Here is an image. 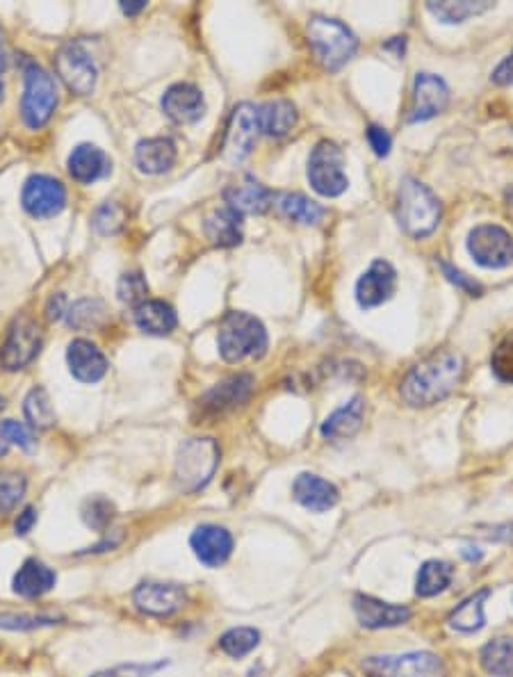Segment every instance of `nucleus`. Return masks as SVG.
Wrapping results in <instances>:
<instances>
[{"instance_id": "obj_47", "label": "nucleus", "mask_w": 513, "mask_h": 677, "mask_svg": "<svg viewBox=\"0 0 513 677\" xmlns=\"http://www.w3.org/2000/svg\"><path fill=\"white\" fill-rule=\"evenodd\" d=\"M368 142L372 146V151L377 153L379 158H384L390 153V146H393V140H390L388 130L381 126H370L368 128Z\"/></svg>"}, {"instance_id": "obj_23", "label": "nucleus", "mask_w": 513, "mask_h": 677, "mask_svg": "<svg viewBox=\"0 0 513 677\" xmlns=\"http://www.w3.org/2000/svg\"><path fill=\"white\" fill-rule=\"evenodd\" d=\"M224 199L228 208L240 212V215H263L274 203V192L254 178H244V181L226 187Z\"/></svg>"}, {"instance_id": "obj_57", "label": "nucleus", "mask_w": 513, "mask_h": 677, "mask_svg": "<svg viewBox=\"0 0 513 677\" xmlns=\"http://www.w3.org/2000/svg\"><path fill=\"white\" fill-rule=\"evenodd\" d=\"M3 409H5V399L0 397V411H3Z\"/></svg>"}, {"instance_id": "obj_12", "label": "nucleus", "mask_w": 513, "mask_h": 677, "mask_svg": "<svg viewBox=\"0 0 513 677\" xmlns=\"http://www.w3.org/2000/svg\"><path fill=\"white\" fill-rule=\"evenodd\" d=\"M21 203L28 215L37 219H48L60 215L67 206V190L57 178L37 174L30 176L26 185H23Z\"/></svg>"}, {"instance_id": "obj_4", "label": "nucleus", "mask_w": 513, "mask_h": 677, "mask_svg": "<svg viewBox=\"0 0 513 677\" xmlns=\"http://www.w3.org/2000/svg\"><path fill=\"white\" fill-rule=\"evenodd\" d=\"M308 42H311L315 57L324 69L338 71L352 60L358 48V39L345 23L327 16H313L308 21Z\"/></svg>"}, {"instance_id": "obj_36", "label": "nucleus", "mask_w": 513, "mask_h": 677, "mask_svg": "<svg viewBox=\"0 0 513 677\" xmlns=\"http://www.w3.org/2000/svg\"><path fill=\"white\" fill-rule=\"evenodd\" d=\"M260 646V632L256 627H233L222 634L219 639V648H222L228 657L240 659L247 657L249 652H254Z\"/></svg>"}, {"instance_id": "obj_31", "label": "nucleus", "mask_w": 513, "mask_h": 677, "mask_svg": "<svg viewBox=\"0 0 513 677\" xmlns=\"http://www.w3.org/2000/svg\"><path fill=\"white\" fill-rule=\"evenodd\" d=\"M488 595H491V591L482 589V591L472 593L470 598L463 600L461 605L452 611L450 618H447V623H450L452 630L461 632V634H475V632L482 630L484 623H486L484 605H486Z\"/></svg>"}, {"instance_id": "obj_53", "label": "nucleus", "mask_w": 513, "mask_h": 677, "mask_svg": "<svg viewBox=\"0 0 513 677\" xmlns=\"http://www.w3.org/2000/svg\"><path fill=\"white\" fill-rule=\"evenodd\" d=\"M461 557L466 559V561H470V564H475V561H482L484 552L479 550V548H472V545H466V548L461 550Z\"/></svg>"}, {"instance_id": "obj_35", "label": "nucleus", "mask_w": 513, "mask_h": 677, "mask_svg": "<svg viewBox=\"0 0 513 677\" xmlns=\"http://www.w3.org/2000/svg\"><path fill=\"white\" fill-rule=\"evenodd\" d=\"M283 217L292 219L297 224H320L324 217V208L320 203L304 197V194H281L276 203Z\"/></svg>"}, {"instance_id": "obj_25", "label": "nucleus", "mask_w": 513, "mask_h": 677, "mask_svg": "<svg viewBox=\"0 0 513 677\" xmlns=\"http://www.w3.org/2000/svg\"><path fill=\"white\" fill-rule=\"evenodd\" d=\"M251 388H254V377L251 374H238V377L226 379L217 383L213 390H208L206 397H203V406L210 413H226L247 402Z\"/></svg>"}, {"instance_id": "obj_56", "label": "nucleus", "mask_w": 513, "mask_h": 677, "mask_svg": "<svg viewBox=\"0 0 513 677\" xmlns=\"http://www.w3.org/2000/svg\"><path fill=\"white\" fill-rule=\"evenodd\" d=\"M3 96H5V85H3V78H0V101H3Z\"/></svg>"}, {"instance_id": "obj_16", "label": "nucleus", "mask_w": 513, "mask_h": 677, "mask_svg": "<svg viewBox=\"0 0 513 677\" xmlns=\"http://www.w3.org/2000/svg\"><path fill=\"white\" fill-rule=\"evenodd\" d=\"M413 110L409 114L411 124L418 121H429L436 114H441L447 103H450V89H447L445 80L434 76V73H418L413 83Z\"/></svg>"}, {"instance_id": "obj_38", "label": "nucleus", "mask_w": 513, "mask_h": 677, "mask_svg": "<svg viewBox=\"0 0 513 677\" xmlns=\"http://www.w3.org/2000/svg\"><path fill=\"white\" fill-rule=\"evenodd\" d=\"M67 320L71 329L78 331L96 329V326L105 320V306L99 299H83L69 308Z\"/></svg>"}, {"instance_id": "obj_7", "label": "nucleus", "mask_w": 513, "mask_h": 677, "mask_svg": "<svg viewBox=\"0 0 513 677\" xmlns=\"http://www.w3.org/2000/svg\"><path fill=\"white\" fill-rule=\"evenodd\" d=\"M308 181L313 190L322 197H340L347 190V174H345V156L340 146L329 140H322L315 146L311 158H308Z\"/></svg>"}, {"instance_id": "obj_29", "label": "nucleus", "mask_w": 513, "mask_h": 677, "mask_svg": "<svg viewBox=\"0 0 513 677\" xmlns=\"http://www.w3.org/2000/svg\"><path fill=\"white\" fill-rule=\"evenodd\" d=\"M206 235L215 247H238L242 242V215L233 208H219L206 219Z\"/></svg>"}, {"instance_id": "obj_39", "label": "nucleus", "mask_w": 513, "mask_h": 677, "mask_svg": "<svg viewBox=\"0 0 513 677\" xmlns=\"http://www.w3.org/2000/svg\"><path fill=\"white\" fill-rule=\"evenodd\" d=\"M62 618L48 614H14V611H0V630L10 632H32L42 627L57 625Z\"/></svg>"}, {"instance_id": "obj_11", "label": "nucleus", "mask_w": 513, "mask_h": 677, "mask_svg": "<svg viewBox=\"0 0 513 677\" xmlns=\"http://www.w3.org/2000/svg\"><path fill=\"white\" fill-rule=\"evenodd\" d=\"M55 71L73 94L87 96L96 87V64L80 44H64L55 55Z\"/></svg>"}, {"instance_id": "obj_45", "label": "nucleus", "mask_w": 513, "mask_h": 677, "mask_svg": "<svg viewBox=\"0 0 513 677\" xmlns=\"http://www.w3.org/2000/svg\"><path fill=\"white\" fill-rule=\"evenodd\" d=\"M146 292H149V285H146L144 276L140 272H128L119 279L117 295L121 301H124V304L137 308L146 301Z\"/></svg>"}, {"instance_id": "obj_19", "label": "nucleus", "mask_w": 513, "mask_h": 677, "mask_svg": "<svg viewBox=\"0 0 513 677\" xmlns=\"http://www.w3.org/2000/svg\"><path fill=\"white\" fill-rule=\"evenodd\" d=\"M354 614L358 623L368 630H384V627L404 625L411 618V609L404 605H390L381 602L372 595H356L354 598Z\"/></svg>"}, {"instance_id": "obj_18", "label": "nucleus", "mask_w": 513, "mask_h": 677, "mask_svg": "<svg viewBox=\"0 0 513 677\" xmlns=\"http://www.w3.org/2000/svg\"><path fill=\"white\" fill-rule=\"evenodd\" d=\"M162 110L174 124H194L206 112V101H203L199 87L190 83H176L162 96Z\"/></svg>"}, {"instance_id": "obj_8", "label": "nucleus", "mask_w": 513, "mask_h": 677, "mask_svg": "<svg viewBox=\"0 0 513 677\" xmlns=\"http://www.w3.org/2000/svg\"><path fill=\"white\" fill-rule=\"evenodd\" d=\"M57 108V85L53 76L37 67L28 64L26 69V94L21 101V114L28 128H42L51 121Z\"/></svg>"}, {"instance_id": "obj_42", "label": "nucleus", "mask_w": 513, "mask_h": 677, "mask_svg": "<svg viewBox=\"0 0 513 677\" xmlns=\"http://www.w3.org/2000/svg\"><path fill=\"white\" fill-rule=\"evenodd\" d=\"M28 479L19 472H0V513L12 511L23 500Z\"/></svg>"}, {"instance_id": "obj_21", "label": "nucleus", "mask_w": 513, "mask_h": 677, "mask_svg": "<svg viewBox=\"0 0 513 677\" xmlns=\"http://www.w3.org/2000/svg\"><path fill=\"white\" fill-rule=\"evenodd\" d=\"M67 363L73 377L83 383H96L108 372V358L89 340H73L67 349Z\"/></svg>"}, {"instance_id": "obj_9", "label": "nucleus", "mask_w": 513, "mask_h": 677, "mask_svg": "<svg viewBox=\"0 0 513 677\" xmlns=\"http://www.w3.org/2000/svg\"><path fill=\"white\" fill-rule=\"evenodd\" d=\"M468 251L477 265L486 269H502L513 263V238L507 228L498 224H482L468 235Z\"/></svg>"}, {"instance_id": "obj_48", "label": "nucleus", "mask_w": 513, "mask_h": 677, "mask_svg": "<svg viewBox=\"0 0 513 677\" xmlns=\"http://www.w3.org/2000/svg\"><path fill=\"white\" fill-rule=\"evenodd\" d=\"M441 267H443V272H445V276H447V279H450L452 283H456V285H459V288H461V290H466V292H472V295H475V292H479V290H482V288H479V283H475V281H472V279H468V276H466V274H461V272H459V269H454L452 265H447V263H445V260H441Z\"/></svg>"}, {"instance_id": "obj_1", "label": "nucleus", "mask_w": 513, "mask_h": 677, "mask_svg": "<svg viewBox=\"0 0 513 677\" xmlns=\"http://www.w3.org/2000/svg\"><path fill=\"white\" fill-rule=\"evenodd\" d=\"M461 377L463 358L450 349H441L406 374L399 395L409 406L425 409V406H434L443 402L447 395H452V390L461 383Z\"/></svg>"}, {"instance_id": "obj_46", "label": "nucleus", "mask_w": 513, "mask_h": 677, "mask_svg": "<svg viewBox=\"0 0 513 677\" xmlns=\"http://www.w3.org/2000/svg\"><path fill=\"white\" fill-rule=\"evenodd\" d=\"M162 668H167V662H130L119 664L112 668H103V671L89 675V677H153L160 673Z\"/></svg>"}, {"instance_id": "obj_26", "label": "nucleus", "mask_w": 513, "mask_h": 677, "mask_svg": "<svg viewBox=\"0 0 513 677\" xmlns=\"http://www.w3.org/2000/svg\"><path fill=\"white\" fill-rule=\"evenodd\" d=\"M69 174L73 181L92 185L110 174V158L94 144H80L69 156Z\"/></svg>"}, {"instance_id": "obj_51", "label": "nucleus", "mask_w": 513, "mask_h": 677, "mask_svg": "<svg viewBox=\"0 0 513 677\" xmlns=\"http://www.w3.org/2000/svg\"><path fill=\"white\" fill-rule=\"evenodd\" d=\"M46 311H48V320H60V317L67 313V299H64V295L51 297Z\"/></svg>"}, {"instance_id": "obj_44", "label": "nucleus", "mask_w": 513, "mask_h": 677, "mask_svg": "<svg viewBox=\"0 0 513 677\" xmlns=\"http://www.w3.org/2000/svg\"><path fill=\"white\" fill-rule=\"evenodd\" d=\"M124 224H126V212L119 206V203H114V201L103 203L94 215V228H96V233H101V235L119 233L121 228H124Z\"/></svg>"}, {"instance_id": "obj_24", "label": "nucleus", "mask_w": 513, "mask_h": 677, "mask_svg": "<svg viewBox=\"0 0 513 677\" xmlns=\"http://www.w3.org/2000/svg\"><path fill=\"white\" fill-rule=\"evenodd\" d=\"M178 151L176 144L169 137H151V140H142L135 149V165L142 174H165L176 165Z\"/></svg>"}, {"instance_id": "obj_30", "label": "nucleus", "mask_w": 513, "mask_h": 677, "mask_svg": "<svg viewBox=\"0 0 513 677\" xmlns=\"http://www.w3.org/2000/svg\"><path fill=\"white\" fill-rule=\"evenodd\" d=\"M135 324L149 336H169L176 329V313L165 301H144L135 308Z\"/></svg>"}, {"instance_id": "obj_27", "label": "nucleus", "mask_w": 513, "mask_h": 677, "mask_svg": "<svg viewBox=\"0 0 513 677\" xmlns=\"http://www.w3.org/2000/svg\"><path fill=\"white\" fill-rule=\"evenodd\" d=\"M365 402L363 397H354L352 402L333 411L322 424V436L329 440H347L352 438L363 424Z\"/></svg>"}, {"instance_id": "obj_33", "label": "nucleus", "mask_w": 513, "mask_h": 677, "mask_svg": "<svg viewBox=\"0 0 513 677\" xmlns=\"http://www.w3.org/2000/svg\"><path fill=\"white\" fill-rule=\"evenodd\" d=\"M493 3L488 0H443V3H429L427 10L441 23H463L488 12Z\"/></svg>"}, {"instance_id": "obj_6", "label": "nucleus", "mask_w": 513, "mask_h": 677, "mask_svg": "<svg viewBox=\"0 0 513 677\" xmlns=\"http://www.w3.org/2000/svg\"><path fill=\"white\" fill-rule=\"evenodd\" d=\"M363 671L372 677H443L445 664L434 652L418 650L404 655H379L363 662Z\"/></svg>"}, {"instance_id": "obj_54", "label": "nucleus", "mask_w": 513, "mask_h": 677, "mask_svg": "<svg viewBox=\"0 0 513 677\" xmlns=\"http://www.w3.org/2000/svg\"><path fill=\"white\" fill-rule=\"evenodd\" d=\"M495 538H502V541H513V525L507 527H498L495 529Z\"/></svg>"}, {"instance_id": "obj_34", "label": "nucleus", "mask_w": 513, "mask_h": 677, "mask_svg": "<svg viewBox=\"0 0 513 677\" xmlns=\"http://www.w3.org/2000/svg\"><path fill=\"white\" fill-rule=\"evenodd\" d=\"M482 666L495 677H513V636H500L482 648Z\"/></svg>"}, {"instance_id": "obj_15", "label": "nucleus", "mask_w": 513, "mask_h": 677, "mask_svg": "<svg viewBox=\"0 0 513 677\" xmlns=\"http://www.w3.org/2000/svg\"><path fill=\"white\" fill-rule=\"evenodd\" d=\"M233 536L226 527L199 525L190 536V548L206 568L224 566L233 554Z\"/></svg>"}, {"instance_id": "obj_3", "label": "nucleus", "mask_w": 513, "mask_h": 677, "mask_svg": "<svg viewBox=\"0 0 513 677\" xmlns=\"http://www.w3.org/2000/svg\"><path fill=\"white\" fill-rule=\"evenodd\" d=\"M219 354L226 363H240L247 358H263L267 352V331L260 320L249 313H228L219 324Z\"/></svg>"}, {"instance_id": "obj_52", "label": "nucleus", "mask_w": 513, "mask_h": 677, "mask_svg": "<svg viewBox=\"0 0 513 677\" xmlns=\"http://www.w3.org/2000/svg\"><path fill=\"white\" fill-rule=\"evenodd\" d=\"M144 7H146V0H124V3H121V10H124L128 16L140 14Z\"/></svg>"}, {"instance_id": "obj_41", "label": "nucleus", "mask_w": 513, "mask_h": 677, "mask_svg": "<svg viewBox=\"0 0 513 677\" xmlns=\"http://www.w3.org/2000/svg\"><path fill=\"white\" fill-rule=\"evenodd\" d=\"M80 516H83L85 525L92 527L94 532H105L114 518V504L110 500H105V497H89L83 504Z\"/></svg>"}, {"instance_id": "obj_17", "label": "nucleus", "mask_w": 513, "mask_h": 677, "mask_svg": "<svg viewBox=\"0 0 513 677\" xmlns=\"http://www.w3.org/2000/svg\"><path fill=\"white\" fill-rule=\"evenodd\" d=\"M397 272L388 260H374L368 272L356 281V301L361 308H377L393 297Z\"/></svg>"}, {"instance_id": "obj_13", "label": "nucleus", "mask_w": 513, "mask_h": 677, "mask_svg": "<svg viewBox=\"0 0 513 677\" xmlns=\"http://www.w3.org/2000/svg\"><path fill=\"white\" fill-rule=\"evenodd\" d=\"M258 112L251 103H242L233 110L231 121L226 128L224 158L231 162H242L251 156L258 140Z\"/></svg>"}, {"instance_id": "obj_10", "label": "nucleus", "mask_w": 513, "mask_h": 677, "mask_svg": "<svg viewBox=\"0 0 513 677\" xmlns=\"http://www.w3.org/2000/svg\"><path fill=\"white\" fill-rule=\"evenodd\" d=\"M39 349H42L39 326L28 317H21L12 324L5 345L0 347V367L7 372H19L35 361Z\"/></svg>"}, {"instance_id": "obj_28", "label": "nucleus", "mask_w": 513, "mask_h": 677, "mask_svg": "<svg viewBox=\"0 0 513 677\" xmlns=\"http://www.w3.org/2000/svg\"><path fill=\"white\" fill-rule=\"evenodd\" d=\"M258 112V128L260 133L270 137H283L288 135L297 124V110L295 105L285 99L267 101L256 108Z\"/></svg>"}, {"instance_id": "obj_5", "label": "nucleus", "mask_w": 513, "mask_h": 677, "mask_svg": "<svg viewBox=\"0 0 513 677\" xmlns=\"http://www.w3.org/2000/svg\"><path fill=\"white\" fill-rule=\"evenodd\" d=\"M219 466V445L213 438H190L176 454L174 479L183 493H197L210 484Z\"/></svg>"}, {"instance_id": "obj_14", "label": "nucleus", "mask_w": 513, "mask_h": 677, "mask_svg": "<svg viewBox=\"0 0 513 677\" xmlns=\"http://www.w3.org/2000/svg\"><path fill=\"white\" fill-rule=\"evenodd\" d=\"M133 602L142 614L165 618L187 605V591L181 584L144 582L133 591Z\"/></svg>"}, {"instance_id": "obj_20", "label": "nucleus", "mask_w": 513, "mask_h": 677, "mask_svg": "<svg viewBox=\"0 0 513 677\" xmlns=\"http://www.w3.org/2000/svg\"><path fill=\"white\" fill-rule=\"evenodd\" d=\"M292 495H295V500L301 507L313 513L329 511L336 507L340 500L338 488L333 486L331 481L311 475V472H304V475H299L295 479V484H292Z\"/></svg>"}, {"instance_id": "obj_43", "label": "nucleus", "mask_w": 513, "mask_h": 677, "mask_svg": "<svg viewBox=\"0 0 513 677\" xmlns=\"http://www.w3.org/2000/svg\"><path fill=\"white\" fill-rule=\"evenodd\" d=\"M491 370L502 383L513 386V331L504 336L491 354Z\"/></svg>"}, {"instance_id": "obj_32", "label": "nucleus", "mask_w": 513, "mask_h": 677, "mask_svg": "<svg viewBox=\"0 0 513 677\" xmlns=\"http://www.w3.org/2000/svg\"><path fill=\"white\" fill-rule=\"evenodd\" d=\"M452 582V566L441 559H429L420 566L418 577H415V593L420 598H434L443 593Z\"/></svg>"}, {"instance_id": "obj_49", "label": "nucleus", "mask_w": 513, "mask_h": 677, "mask_svg": "<svg viewBox=\"0 0 513 677\" xmlns=\"http://www.w3.org/2000/svg\"><path fill=\"white\" fill-rule=\"evenodd\" d=\"M35 525H37V509L26 507L19 513V518H16V522H14V532H16V536H28Z\"/></svg>"}, {"instance_id": "obj_2", "label": "nucleus", "mask_w": 513, "mask_h": 677, "mask_svg": "<svg viewBox=\"0 0 513 677\" xmlns=\"http://www.w3.org/2000/svg\"><path fill=\"white\" fill-rule=\"evenodd\" d=\"M441 201L427 185L404 178L397 194V219L411 238H427L441 224Z\"/></svg>"}, {"instance_id": "obj_22", "label": "nucleus", "mask_w": 513, "mask_h": 677, "mask_svg": "<svg viewBox=\"0 0 513 677\" xmlns=\"http://www.w3.org/2000/svg\"><path fill=\"white\" fill-rule=\"evenodd\" d=\"M57 584V575L53 568H48L44 561L28 559L23 561L21 568L14 573L12 589L16 595L26 600H37L42 595L51 593Z\"/></svg>"}, {"instance_id": "obj_50", "label": "nucleus", "mask_w": 513, "mask_h": 677, "mask_svg": "<svg viewBox=\"0 0 513 677\" xmlns=\"http://www.w3.org/2000/svg\"><path fill=\"white\" fill-rule=\"evenodd\" d=\"M493 80H495V83H498V85H507V83H511V80H513V53L507 57V60H504V62L500 64L498 71L493 73Z\"/></svg>"}, {"instance_id": "obj_55", "label": "nucleus", "mask_w": 513, "mask_h": 677, "mask_svg": "<svg viewBox=\"0 0 513 677\" xmlns=\"http://www.w3.org/2000/svg\"><path fill=\"white\" fill-rule=\"evenodd\" d=\"M7 67V57H5V48H3V32H0V73Z\"/></svg>"}, {"instance_id": "obj_40", "label": "nucleus", "mask_w": 513, "mask_h": 677, "mask_svg": "<svg viewBox=\"0 0 513 677\" xmlns=\"http://www.w3.org/2000/svg\"><path fill=\"white\" fill-rule=\"evenodd\" d=\"M10 447H21V450H32L35 447V436L21 422L3 420L0 422V456L10 452Z\"/></svg>"}, {"instance_id": "obj_37", "label": "nucleus", "mask_w": 513, "mask_h": 677, "mask_svg": "<svg viewBox=\"0 0 513 677\" xmlns=\"http://www.w3.org/2000/svg\"><path fill=\"white\" fill-rule=\"evenodd\" d=\"M23 411H26V418L35 429L53 427L55 420H57L51 397H48L44 388H32L30 390L28 397H26V404H23Z\"/></svg>"}]
</instances>
